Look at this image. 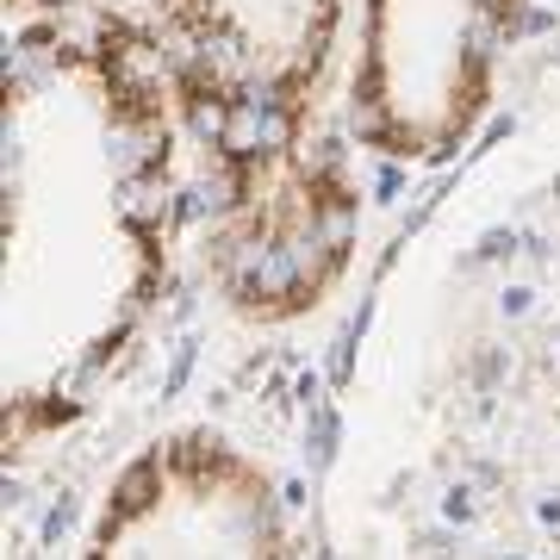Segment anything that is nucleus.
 <instances>
[{
    "mask_svg": "<svg viewBox=\"0 0 560 560\" xmlns=\"http://www.w3.org/2000/svg\"><path fill=\"white\" fill-rule=\"evenodd\" d=\"M162 101L113 38L13 62L7 448L81 418L162 280Z\"/></svg>",
    "mask_w": 560,
    "mask_h": 560,
    "instance_id": "f257e3e1",
    "label": "nucleus"
},
{
    "mask_svg": "<svg viewBox=\"0 0 560 560\" xmlns=\"http://www.w3.org/2000/svg\"><path fill=\"white\" fill-rule=\"evenodd\" d=\"M511 20L517 0H368L361 69L349 81L361 143L399 162L448 156L480 119Z\"/></svg>",
    "mask_w": 560,
    "mask_h": 560,
    "instance_id": "f03ea898",
    "label": "nucleus"
},
{
    "mask_svg": "<svg viewBox=\"0 0 560 560\" xmlns=\"http://www.w3.org/2000/svg\"><path fill=\"white\" fill-rule=\"evenodd\" d=\"M81 560H287V517L219 430H168L106 486Z\"/></svg>",
    "mask_w": 560,
    "mask_h": 560,
    "instance_id": "7ed1b4c3",
    "label": "nucleus"
},
{
    "mask_svg": "<svg viewBox=\"0 0 560 560\" xmlns=\"http://www.w3.org/2000/svg\"><path fill=\"white\" fill-rule=\"evenodd\" d=\"M355 243V187L337 162H300L280 138L243 162V187L224 206L212 261L231 305L249 318H293L330 293Z\"/></svg>",
    "mask_w": 560,
    "mask_h": 560,
    "instance_id": "20e7f679",
    "label": "nucleus"
}]
</instances>
